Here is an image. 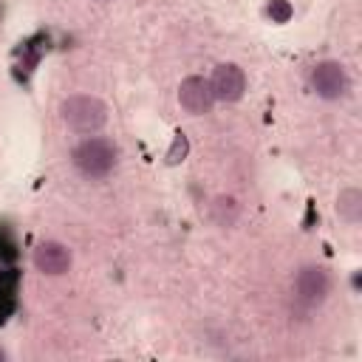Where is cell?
I'll return each mask as SVG.
<instances>
[{"label":"cell","mask_w":362,"mask_h":362,"mask_svg":"<svg viewBox=\"0 0 362 362\" xmlns=\"http://www.w3.org/2000/svg\"><path fill=\"white\" fill-rule=\"evenodd\" d=\"M71 161L74 167L85 175V178H105L113 173L116 167V144L102 139V136H90V139H82L74 153H71Z\"/></svg>","instance_id":"obj_1"},{"label":"cell","mask_w":362,"mask_h":362,"mask_svg":"<svg viewBox=\"0 0 362 362\" xmlns=\"http://www.w3.org/2000/svg\"><path fill=\"white\" fill-rule=\"evenodd\" d=\"M59 113H62L65 124H68L74 133H96V130H102V124L107 122V107H105V102L96 99V96H85V93L68 96V99L59 105Z\"/></svg>","instance_id":"obj_2"},{"label":"cell","mask_w":362,"mask_h":362,"mask_svg":"<svg viewBox=\"0 0 362 362\" xmlns=\"http://www.w3.org/2000/svg\"><path fill=\"white\" fill-rule=\"evenodd\" d=\"M348 85H351L348 82V74H345L342 62H337V59H325V62L314 65V71H311V88L322 99H339V96H345L348 93Z\"/></svg>","instance_id":"obj_3"},{"label":"cell","mask_w":362,"mask_h":362,"mask_svg":"<svg viewBox=\"0 0 362 362\" xmlns=\"http://www.w3.org/2000/svg\"><path fill=\"white\" fill-rule=\"evenodd\" d=\"M328 288H331V277L322 266H303L294 277V294L305 308L320 305L325 300Z\"/></svg>","instance_id":"obj_4"},{"label":"cell","mask_w":362,"mask_h":362,"mask_svg":"<svg viewBox=\"0 0 362 362\" xmlns=\"http://www.w3.org/2000/svg\"><path fill=\"white\" fill-rule=\"evenodd\" d=\"M209 90H212V96L221 99V102H235V99H240L243 90H246V76H243V71H240L238 65L221 62V65L212 71Z\"/></svg>","instance_id":"obj_5"},{"label":"cell","mask_w":362,"mask_h":362,"mask_svg":"<svg viewBox=\"0 0 362 362\" xmlns=\"http://www.w3.org/2000/svg\"><path fill=\"white\" fill-rule=\"evenodd\" d=\"M178 102H181V107H184L187 113L201 116V113H206V110L212 107L215 96H212L206 79H201V76H187V79L181 82V88H178Z\"/></svg>","instance_id":"obj_6"},{"label":"cell","mask_w":362,"mask_h":362,"mask_svg":"<svg viewBox=\"0 0 362 362\" xmlns=\"http://www.w3.org/2000/svg\"><path fill=\"white\" fill-rule=\"evenodd\" d=\"M34 266H37V272L51 274V277L65 274L71 269V252L59 240H42L34 249Z\"/></svg>","instance_id":"obj_7"},{"label":"cell","mask_w":362,"mask_h":362,"mask_svg":"<svg viewBox=\"0 0 362 362\" xmlns=\"http://www.w3.org/2000/svg\"><path fill=\"white\" fill-rule=\"evenodd\" d=\"M337 212L345 223H359L362 218V192L356 187H345L339 189V198H337Z\"/></svg>","instance_id":"obj_8"},{"label":"cell","mask_w":362,"mask_h":362,"mask_svg":"<svg viewBox=\"0 0 362 362\" xmlns=\"http://www.w3.org/2000/svg\"><path fill=\"white\" fill-rule=\"evenodd\" d=\"M238 201L235 198H229V195H221V198H215L212 201V209H209V215H212V221L218 223V226H232L235 221H238Z\"/></svg>","instance_id":"obj_9"},{"label":"cell","mask_w":362,"mask_h":362,"mask_svg":"<svg viewBox=\"0 0 362 362\" xmlns=\"http://www.w3.org/2000/svg\"><path fill=\"white\" fill-rule=\"evenodd\" d=\"M184 156H187V139H184V133H175V141H173V147L167 153V161L170 164H178Z\"/></svg>","instance_id":"obj_10"},{"label":"cell","mask_w":362,"mask_h":362,"mask_svg":"<svg viewBox=\"0 0 362 362\" xmlns=\"http://www.w3.org/2000/svg\"><path fill=\"white\" fill-rule=\"evenodd\" d=\"M269 14H272V20H277V23H286V20L291 17V6H288L286 0H272V6H269Z\"/></svg>","instance_id":"obj_11"},{"label":"cell","mask_w":362,"mask_h":362,"mask_svg":"<svg viewBox=\"0 0 362 362\" xmlns=\"http://www.w3.org/2000/svg\"><path fill=\"white\" fill-rule=\"evenodd\" d=\"M14 311V294H0V322H6Z\"/></svg>","instance_id":"obj_12"}]
</instances>
